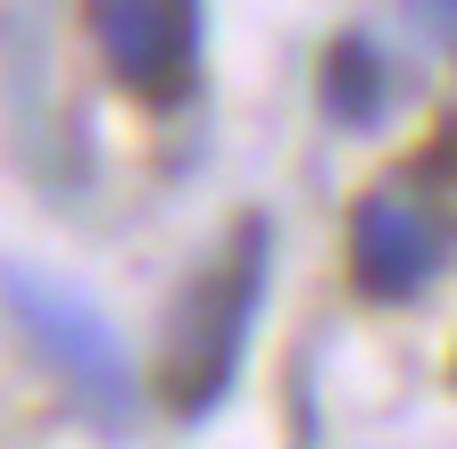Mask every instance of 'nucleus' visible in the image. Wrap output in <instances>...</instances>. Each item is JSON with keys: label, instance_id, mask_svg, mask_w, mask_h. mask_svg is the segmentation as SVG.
Returning <instances> with one entry per match:
<instances>
[{"label": "nucleus", "instance_id": "obj_1", "mask_svg": "<svg viewBox=\"0 0 457 449\" xmlns=\"http://www.w3.org/2000/svg\"><path fill=\"white\" fill-rule=\"evenodd\" d=\"M266 217H241L225 258L208 267L192 292H183L175 325H167V358H158V383H167V408L183 425L225 408V391L250 358V333H258V308H266Z\"/></svg>", "mask_w": 457, "mask_h": 449}, {"label": "nucleus", "instance_id": "obj_2", "mask_svg": "<svg viewBox=\"0 0 457 449\" xmlns=\"http://www.w3.org/2000/svg\"><path fill=\"white\" fill-rule=\"evenodd\" d=\"M0 300H9L17 333L34 341V350L67 375V391L84 400L100 425H125L133 408H142V375H133V350L117 341V325L100 316L75 283L42 275V267H0Z\"/></svg>", "mask_w": 457, "mask_h": 449}, {"label": "nucleus", "instance_id": "obj_3", "mask_svg": "<svg viewBox=\"0 0 457 449\" xmlns=\"http://www.w3.org/2000/svg\"><path fill=\"white\" fill-rule=\"evenodd\" d=\"M84 25L100 42V59L125 92H142L150 109H183L200 84V34L208 9L200 0H84Z\"/></svg>", "mask_w": 457, "mask_h": 449}, {"label": "nucleus", "instance_id": "obj_4", "mask_svg": "<svg viewBox=\"0 0 457 449\" xmlns=\"http://www.w3.org/2000/svg\"><path fill=\"white\" fill-rule=\"evenodd\" d=\"M441 267H449V217H433L399 183L358 192V208H349V283H358V300L399 308V300L433 292Z\"/></svg>", "mask_w": 457, "mask_h": 449}, {"label": "nucleus", "instance_id": "obj_5", "mask_svg": "<svg viewBox=\"0 0 457 449\" xmlns=\"http://www.w3.org/2000/svg\"><path fill=\"white\" fill-rule=\"evenodd\" d=\"M316 92H325V117L349 125V134H374V125L391 117V59L374 34H341L325 50V75H316Z\"/></svg>", "mask_w": 457, "mask_h": 449}, {"label": "nucleus", "instance_id": "obj_6", "mask_svg": "<svg viewBox=\"0 0 457 449\" xmlns=\"http://www.w3.org/2000/svg\"><path fill=\"white\" fill-rule=\"evenodd\" d=\"M408 9V25L424 42H441V50H457V0H399Z\"/></svg>", "mask_w": 457, "mask_h": 449}]
</instances>
